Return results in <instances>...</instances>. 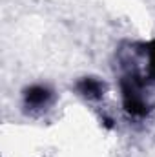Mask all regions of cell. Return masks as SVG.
Instances as JSON below:
<instances>
[{"instance_id":"obj_1","label":"cell","mask_w":155,"mask_h":157,"mask_svg":"<svg viewBox=\"0 0 155 157\" xmlns=\"http://www.w3.org/2000/svg\"><path fill=\"white\" fill-rule=\"evenodd\" d=\"M53 101V90L46 84H31L24 90V108L42 110Z\"/></svg>"},{"instance_id":"obj_2","label":"cell","mask_w":155,"mask_h":157,"mask_svg":"<svg viewBox=\"0 0 155 157\" xmlns=\"http://www.w3.org/2000/svg\"><path fill=\"white\" fill-rule=\"evenodd\" d=\"M77 91L86 99H100L104 93V82L95 77H84L77 82Z\"/></svg>"}]
</instances>
